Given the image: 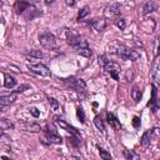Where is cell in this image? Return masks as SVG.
<instances>
[{
    "mask_svg": "<svg viewBox=\"0 0 160 160\" xmlns=\"http://www.w3.org/2000/svg\"><path fill=\"white\" fill-rule=\"evenodd\" d=\"M106 62H108V58H106V55H101V56H99V64H100L101 66H104Z\"/></svg>",
    "mask_w": 160,
    "mask_h": 160,
    "instance_id": "1f68e13d",
    "label": "cell"
},
{
    "mask_svg": "<svg viewBox=\"0 0 160 160\" xmlns=\"http://www.w3.org/2000/svg\"><path fill=\"white\" fill-rule=\"evenodd\" d=\"M90 26L94 28L96 31H102L106 28V21L104 19H92L90 22Z\"/></svg>",
    "mask_w": 160,
    "mask_h": 160,
    "instance_id": "4fadbf2b",
    "label": "cell"
},
{
    "mask_svg": "<svg viewBox=\"0 0 160 160\" xmlns=\"http://www.w3.org/2000/svg\"><path fill=\"white\" fill-rule=\"evenodd\" d=\"M94 124H95V126H96L102 134L105 132V125H104V121H102V119H101L99 115L94 118Z\"/></svg>",
    "mask_w": 160,
    "mask_h": 160,
    "instance_id": "44dd1931",
    "label": "cell"
},
{
    "mask_svg": "<svg viewBox=\"0 0 160 160\" xmlns=\"http://www.w3.org/2000/svg\"><path fill=\"white\" fill-rule=\"evenodd\" d=\"M89 12H90V8H89V6L81 8V9L79 10V14H78V20H79V21L82 20L84 18H86V16L89 15Z\"/></svg>",
    "mask_w": 160,
    "mask_h": 160,
    "instance_id": "cb8c5ba5",
    "label": "cell"
},
{
    "mask_svg": "<svg viewBox=\"0 0 160 160\" xmlns=\"http://www.w3.org/2000/svg\"><path fill=\"white\" fill-rule=\"evenodd\" d=\"M76 115H78V118L80 119L81 122H85V112H84L82 108H78L76 109Z\"/></svg>",
    "mask_w": 160,
    "mask_h": 160,
    "instance_id": "f546056e",
    "label": "cell"
},
{
    "mask_svg": "<svg viewBox=\"0 0 160 160\" xmlns=\"http://www.w3.org/2000/svg\"><path fill=\"white\" fill-rule=\"evenodd\" d=\"M39 41H40V44L44 48H46L49 50L50 49H54L56 46V39H55V36L51 32H44V34H41L39 36Z\"/></svg>",
    "mask_w": 160,
    "mask_h": 160,
    "instance_id": "277c9868",
    "label": "cell"
},
{
    "mask_svg": "<svg viewBox=\"0 0 160 160\" xmlns=\"http://www.w3.org/2000/svg\"><path fill=\"white\" fill-rule=\"evenodd\" d=\"M99 154H100V158L104 159V160H110V159H111L110 152H108L106 150H104V149H101V148H99Z\"/></svg>",
    "mask_w": 160,
    "mask_h": 160,
    "instance_id": "83f0119b",
    "label": "cell"
},
{
    "mask_svg": "<svg viewBox=\"0 0 160 160\" xmlns=\"http://www.w3.org/2000/svg\"><path fill=\"white\" fill-rule=\"evenodd\" d=\"M120 9H121V5L119 2H112V4H110L105 9V16H108V18H116V16L120 15V11H121Z\"/></svg>",
    "mask_w": 160,
    "mask_h": 160,
    "instance_id": "ba28073f",
    "label": "cell"
},
{
    "mask_svg": "<svg viewBox=\"0 0 160 160\" xmlns=\"http://www.w3.org/2000/svg\"><path fill=\"white\" fill-rule=\"evenodd\" d=\"M68 42L72 46V48H75V46H78L84 39L80 36V35H78V34H75V32H72V31H68Z\"/></svg>",
    "mask_w": 160,
    "mask_h": 160,
    "instance_id": "9c48e42d",
    "label": "cell"
},
{
    "mask_svg": "<svg viewBox=\"0 0 160 160\" xmlns=\"http://www.w3.org/2000/svg\"><path fill=\"white\" fill-rule=\"evenodd\" d=\"M16 92L14 94H10V95H4V96H0V106L1 108H6L9 105H11L15 100H16Z\"/></svg>",
    "mask_w": 160,
    "mask_h": 160,
    "instance_id": "7c38bea8",
    "label": "cell"
},
{
    "mask_svg": "<svg viewBox=\"0 0 160 160\" xmlns=\"http://www.w3.org/2000/svg\"><path fill=\"white\" fill-rule=\"evenodd\" d=\"M132 125H134V128H139L140 126V119L138 118V116H134V119H132Z\"/></svg>",
    "mask_w": 160,
    "mask_h": 160,
    "instance_id": "836d02e7",
    "label": "cell"
},
{
    "mask_svg": "<svg viewBox=\"0 0 160 160\" xmlns=\"http://www.w3.org/2000/svg\"><path fill=\"white\" fill-rule=\"evenodd\" d=\"M124 156L126 158V159H139V156L135 154V152H132V151H130V150H124Z\"/></svg>",
    "mask_w": 160,
    "mask_h": 160,
    "instance_id": "f1b7e54d",
    "label": "cell"
},
{
    "mask_svg": "<svg viewBox=\"0 0 160 160\" xmlns=\"http://www.w3.org/2000/svg\"><path fill=\"white\" fill-rule=\"evenodd\" d=\"M155 10H156V4L150 0V1L145 2V5L142 6L141 14H142V15H146V14H150V12H152V11H155Z\"/></svg>",
    "mask_w": 160,
    "mask_h": 160,
    "instance_id": "2e32d148",
    "label": "cell"
},
{
    "mask_svg": "<svg viewBox=\"0 0 160 160\" xmlns=\"http://www.w3.org/2000/svg\"><path fill=\"white\" fill-rule=\"evenodd\" d=\"M29 89H30V85L22 84V85H20V86L15 90V92H16V94H20V92H24V91H26V90H29Z\"/></svg>",
    "mask_w": 160,
    "mask_h": 160,
    "instance_id": "4dcf8cb0",
    "label": "cell"
},
{
    "mask_svg": "<svg viewBox=\"0 0 160 160\" xmlns=\"http://www.w3.org/2000/svg\"><path fill=\"white\" fill-rule=\"evenodd\" d=\"M45 139L50 144H61L62 142L61 136H59L58 132H56V130L52 126H50V125H48L45 128Z\"/></svg>",
    "mask_w": 160,
    "mask_h": 160,
    "instance_id": "52a82bcc",
    "label": "cell"
},
{
    "mask_svg": "<svg viewBox=\"0 0 160 160\" xmlns=\"http://www.w3.org/2000/svg\"><path fill=\"white\" fill-rule=\"evenodd\" d=\"M159 62H158V60L154 62V69H152V79H154V81H155V84H158L159 82V80H160V75H159Z\"/></svg>",
    "mask_w": 160,
    "mask_h": 160,
    "instance_id": "7402d4cb",
    "label": "cell"
},
{
    "mask_svg": "<svg viewBox=\"0 0 160 160\" xmlns=\"http://www.w3.org/2000/svg\"><path fill=\"white\" fill-rule=\"evenodd\" d=\"M130 95H131V98H132V100L135 102H139L140 99H141V91H140V89L138 86H132V89L130 91Z\"/></svg>",
    "mask_w": 160,
    "mask_h": 160,
    "instance_id": "d6986e66",
    "label": "cell"
},
{
    "mask_svg": "<svg viewBox=\"0 0 160 160\" xmlns=\"http://www.w3.org/2000/svg\"><path fill=\"white\" fill-rule=\"evenodd\" d=\"M69 142H71L74 146H78L79 144H80V140H79V136H76V138H70L69 139Z\"/></svg>",
    "mask_w": 160,
    "mask_h": 160,
    "instance_id": "d6a6232c",
    "label": "cell"
},
{
    "mask_svg": "<svg viewBox=\"0 0 160 160\" xmlns=\"http://www.w3.org/2000/svg\"><path fill=\"white\" fill-rule=\"evenodd\" d=\"M54 121H55V124L58 125V126H60L62 130H66L68 132H70L71 135H74V136H81L80 135V132H79V130L76 129V128H74L72 125H70L69 122H66L62 118H60V116H55L54 118Z\"/></svg>",
    "mask_w": 160,
    "mask_h": 160,
    "instance_id": "3957f363",
    "label": "cell"
},
{
    "mask_svg": "<svg viewBox=\"0 0 160 160\" xmlns=\"http://www.w3.org/2000/svg\"><path fill=\"white\" fill-rule=\"evenodd\" d=\"M116 54L122 59V60H131V61H136L140 59V54L136 50L129 49L124 45H120L116 50Z\"/></svg>",
    "mask_w": 160,
    "mask_h": 160,
    "instance_id": "6da1fadb",
    "label": "cell"
},
{
    "mask_svg": "<svg viewBox=\"0 0 160 160\" xmlns=\"http://www.w3.org/2000/svg\"><path fill=\"white\" fill-rule=\"evenodd\" d=\"M115 25H116L120 30H124V29L126 28V21H125V19H122V18H118V19L115 20Z\"/></svg>",
    "mask_w": 160,
    "mask_h": 160,
    "instance_id": "484cf974",
    "label": "cell"
},
{
    "mask_svg": "<svg viewBox=\"0 0 160 160\" xmlns=\"http://www.w3.org/2000/svg\"><path fill=\"white\" fill-rule=\"evenodd\" d=\"M52 1H54V0H45V2H46V4H48V5H49V4H51V2H52Z\"/></svg>",
    "mask_w": 160,
    "mask_h": 160,
    "instance_id": "74e56055",
    "label": "cell"
},
{
    "mask_svg": "<svg viewBox=\"0 0 160 160\" xmlns=\"http://www.w3.org/2000/svg\"><path fill=\"white\" fill-rule=\"evenodd\" d=\"M28 69H29L31 72H34V74H36V75H40V76H50V75H51L49 68L45 66L44 64H40V62L29 64V65H28Z\"/></svg>",
    "mask_w": 160,
    "mask_h": 160,
    "instance_id": "8992f818",
    "label": "cell"
},
{
    "mask_svg": "<svg viewBox=\"0 0 160 160\" xmlns=\"http://www.w3.org/2000/svg\"><path fill=\"white\" fill-rule=\"evenodd\" d=\"M30 112H31V115H32L34 118H38V116L40 115V112L38 111V109H36V108H31V109H30Z\"/></svg>",
    "mask_w": 160,
    "mask_h": 160,
    "instance_id": "d590c367",
    "label": "cell"
},
{
    "mask_svg": "<svg viewBox=\"0 0 160 160\" xmlns=\"http://www.w3.org/2000/svg\"><path fill=\"white\" fill-rule=\"evenodd\" d=\"M75 51H76V54L81 55V56H85V58H90V56L92 55V52H91V50H90L89 45H88V46L78 48V49H75Z\"/></svg>",
    "mask_w": 160,
    "mask_h": 160,
    "instance_id": "e0dca14e",
    "label": "cell"
},
{
    "mask_svg": "<svg viewBox=\"0 0 160 160\" xmlns=\"http://www.w3.org/2000/svg\"><path fill=\"white\" fill-rule=\"evenodd\" d=\"M16 85V80L14 76H11L10 74H5L4 75V86L6 89H12Z\"/></svg>",
    "mask_w": 160,
    "mask_h": 160,
    "instance_id": "5bb4252c",
    "label": "cell"
},
{
    "mask_svg": "<svg viewBox=\"0 0 160 160\" xmlns=\"http://www.w3.org/2000/svg\"><path fill=\"white\" fill-rule=\"evenodd\" d=\"M25 129H26V131H31V132H39V131L41 130L40 125H39V124H36V122L26 124V125H25Z\"/></svg>",
    "mask_w": 160,
    "mask_h": 160,
    "instance_id": "603a6c76",
    "label": "cell"
},
{
    "mask_svg": "<svg viewBox=\"0 0 160 160\" xmlns=\"http://www.w3.org/2000/svg\"><path fill=\"white\" fill-rule=\"evenodd\" d=\"M106 120H108L109 125H110L112 129H115V130H120V129H121V124H120L119 119H118L114 114H111V112H106Z\"/></svg>",
    "mask_w": 160,
    "mask_h": 160,
    "instance_id": "8fae6325",
    "label": "cell"
},
{
    "mask_svg": "<svg viewBox=\"0 0 160 160\" xmlns=\"http://www.w3.org/2000/svg\"><path fill=\"white\" fill-rule=\"evenodd\" d=\"M152 132H154V129H152V130H148V131H145V132L142 134V136H141V139H140V144H141V146H148V145L150 144Z\"/></svg>",
    "mask_w": 160,
    "mask_h": 160,
    "instance_id": "9a60e30c",
    "label": "cell"
},
{
    "mask_svg": "<svg viewBox=\"0 0 160 160\" xmlns=\"http://www.w3.org/2000/svg\"><path fill=\"white\" fill-rule=\"evenodd\" d=\"M26 55L30 56V58H32V59H41V58H44V54L40 50H30Z\"/></svg>",
    "mask_w": 160,
    "mask_h": 160,
    "instance_id": "d4e9b609",
    "label": "cell"
},
{
    "mask_svg": "<svg viewBox=\"0 0 160 160\" xmlns=\"http://www.w3.org/2000/svg\"><path fill=\"white\" fill-rule=\"evenodd\" d=\"M125 76H126V80L128 81H131V79H132V76H134V74H132V71L129 69L128 71H126V74H125Z\"/></svg>",
    "mask_w": 160,
    "mask_h": 160,
    "instance_id": "e575fe53",
    "label": "cell"
},
{
    "mask_svg": "<svg viewBox=\"0 0 160 160\" xmlns=\"http://www.w3.org/2000/svg\"><path fill=\"white\" fill-rule=\"evenodd\" d=\"M151 94H152V96H151V100L148 105H152V111L156 112L158 105H156V86L155 85H151Z\"/></svg>",
    "mask_w": 160,
    "mask_h": 160,
    "instance_id": "ac0fdd59",
    "label": "cell"
},
{
    "mask_svg": "<svg viewBox=\"0 0 160 160\" xmlns=\"http://www.w3.org/2000/svg\"><path fill=\"white\" fill-rule=\"evenodd\" d=\"M102 68H104V70H105L106 72L110 74V76H112L114 80H116V81L119 80V75H120V70H121V68H120V65H119L118 62L108 60V62H106Z\"/></svg>",
    "mask_w": 160,
    "mask_h": 160,
    "instance_id": "5b68a950",
    "label": "cell"
},
{
    "mask_svg": "<svg viewBox=\"0 0 160 160\" xmlns=\"http://www.w3.org/2000/svg\"><path fill=\"white\" fill-rule=\"evenodd\" d=\"M14 129V124L8 119H0V130H10Z\"/></svg>",
    "mask_w": 160,
    "mask_h": 160,
    "instance_id": "ffe728a7",
    "label": "cell"
},
{
    "mask_svg": "<svg viewBox=\"0 0 160 160\" xmlns=\"http://www.w3.org/2000/svg\"><path fill=\"white\" fill-rule=\"evenodd\" d=\"M31 6V2L29 1V0H18L16 2H15V11L18 12V14H22L25 10H28L29 8Z\"/></svg>",
    "mask_w": 160,
    "mask_h": 160,
    "instance_id": "30bf717a",
    "label": "cell"
},
{
    "mask_svg": "<svg viewBox=\"0 0 160 160\" xmlns=\"http://www.w3.org/2000/svg\"><path fill=\"white\" fill-rule=\"evenodd\" d=\"M66 85H69L70 88L75 89L76 91H82L86 89V82L80 79V78H75V76H70V78H66V79H62Z\"/></svg>",
    "mask_w": 160,
    "mask_h": 160,
    "instance_id": "7a4b0ae2",
    "label": "cell"
},
{
    "mask_svg": "<svg viewBox=\"0 0 160 160\" xmlns=\"http://www.w3.org/2000/svg\"><path fill=\"white\" fill-rule=\"evenodd\" d=\"M75 2H76V0H65V4H66L68 6H74Z\"/></svg>",
    "mask_w": 160,
    "mask_h": 160,
    "instance_id": "8d00e7d4",
    "label": "cell"
},
{
    "mask_svg": "<svg viewBox=\"0 0 160 160\" xmlns=\"http://www.w3.org/2000/svg\"><path fill=\"white\" fill-rule=\"evenodd\" d=\"M48 101H49V104H50V106H51L52 110H58V109H59L60 105H59V101H58L56 99L49 96V98H48Z\"/></svg>",
    "mask_w": 160,
    "mask_h": 160,
    "instance_id": "4316f807",
    "label": "cell"
}]
</instances>
